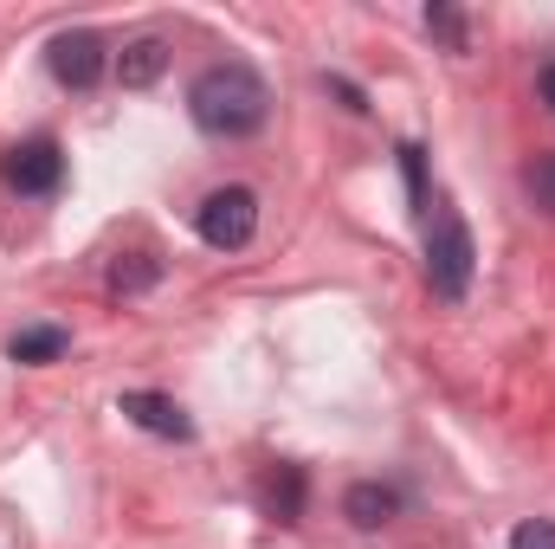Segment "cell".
Instances as JSON below:
<instances>
[{"instance_id": "6da1fadb", "label": "cell", "mask_w": 555, "mask_h": 549, "mask_svg": "<svg viewBox=\"0 0 555 549\" xmlns=\"http://www.w3.org/2000/svg\"><path fill=\"white\" fill-rule=\"evenodd\" d=\"M188 117L207 130V137H259L266 130V117H272V91H266V78L253 72V65H240V59H227V65H207L194 85H188Z\"/></svg>"}, {"instance_id": "7a4b0ae2", "label": "cell", "mask_w": 555, "mask_h": 549, "mask_svg": "<svg viewBox=\"0 0 555 549\" xmlns=\"http://www.w3.org/2000/svg\"><path fill=\"white\" fill-rule=\"evenodd\" d=\"M472 259H478L472 227H465L452 207H439V214L426 220V284H433L446 304H459V297L472 291Z\"/></svg>"}, {"instance_id": "3957f363", "label": "cell", "mask_w": 555, "mask_h": 549, "mask_svg": "<svg viewBox=\"0 0 555 549\" xmlns=\"http://www.w3.org/2000/svg\"><path fill=\"white\" fill-rule=\"evenodd\" d=\"M194 233H201L214 253L253 246V233H259V194H253V188H214V194L194 207Z\"/></svg>"}, {"instance_id": "277c9868", "label": "cell", "mask_w": 555, "mask_h": 549, "mask_svg": "<svg viewBox=\"0 0 555 549\" xmlns=\"http://www.w3.org/2000/svg\"><path fill=\"white\" fill-rule=\"evenodd\" d=\"M46 65H52V78H59L65 91H91V85L111 72V52H104V39H98L91 26H72V33H59V39L46 46Z\"/></svg>"}, {"instance_id": "5b68a950", "label": "cell", "mask_w": 555, "mask_h": 549, "mask_svg": "<svg viewBox=\"0 0 555 549\" xmlns=\"http://www.w3.org/2000/svg\"><path fill=\"white\" fill-rule=\"evenodd\" d=\"M7 181L20 194H52L65 181V149L52 137H33V142H20V149H7Z\"/></svg>"}, {"instance_id": "8992f818", "label": "cell", "mask_w": 555, "mask_h": 549, "mask_svg": "<svg viewBox=\"0 0 555 549\" xmlns=\"http://www.w3.org/2000/svg\"><path fill=\"white\" fill-rule=\"evenodd\" d=\"M117 413H130L142 433H155V439H194V420L181 413V401H175V395H155V388H130V395L117 401Z\"/></svg>"}, {"instance_id": "52a82bcc", "label": "cell", "mask_w": 555, "mask_h": 549, "mask_svg": "<svg viewBox=\"0 0 555 549\" xmlns=\"http://www.w3.org/2000/svg\"><path fill=\"white\" fill-rule=\"evenodd\" d=\"M395 511H401V491L382 485V478H362V485L343 491V518L356 531H382V524H395Z\"/></svg>"}, {"instance_id": "ba28073f", "label": "cell", "mask_w": 555, "mask_h": 549, "mask_svg": "<svg viewBox=\"0 0 555 549\" xmlns=\"http://www.w3.org/2000/svg\"><path fill=\"white\" fill-rule=\"evenodd\" d=\"M168 72V46L155 39V33H142L124 46V59H117V78H124V91H142V85H155Z\"/></svg>"}, {"instance_id": "9c48e42d", "label": "cell", "mask_w": 555, "mask_h": 549, "mask_svg": "<svg viewBox=\"0 0 555 549\" xmlns=\"http://www.w3.org/2000/svg\"><path fill=\"white\" fill-rule=\"evenodd\" d=\"M7 349H13V362H52V356L72 349V336H65L59 323H33V330H20Z\"/></svg>"}, {"instance_id": "30bf717a", "label": "cell", "mask_w": 555, "mask_h": 549, "mask_svg": "<svg viewBox=\"0 0 555 549\" xmlns=\"http://www.w3.org/2000/svg\"><path fill=\"white\" fill-rule=\"evenodd\" d=\"M266 505H272V518H278V524H297V511H304V472H297V465H284V472L272 478Z\"/></svg>"}, {"instance_id": "8fae6325", "label": "cell", "mask_w": 555, "mask_h": 549, "mask_svg": "<svg viewBox=\"0 0 555 549\" xmlns=\"http://www.w3.org/2000/svg\"><path fill=\"white\" fill-rule=\"evenodd\" d=\"M524 188H530V201H537L543 214H555V149H550V155H537V162L524 168Z\"/></svg>"}, {"instance_id": "7c38bea8", "label": "cell", "mask_w": 555, "mask_h": 549, "mask_svg": "<svg viewBox=\"0 0 555 549\" xmlns=\"http://www.w3.org/2000/svg\"><path fill=\"white\" fill-rule=\"evenodd\" d=\"M426 33L446 39L452 52H465V13H459V7H426Z\"/></svg>"}, {"instance_id": "4fadbf2b", "label": "cell", "mask_w": 555, "mask_h": 549, "mask_svg": "<svg viewBox=\"0 0 555 549\" xmlns=\"http://www.w3.org/2000/svg\"><path fill=\"white\" fill-rule=\"evenodd\" d=\"M149 284H155V266H149V259H117V266H111V291H149Z\"/></svg>"}, {"instance_id": "5bb4252c", "label": "cell", "mask_w": 555, "mask_h": 549, "mask_svg": "<svg viewBox=\"0 0 555 549\" xmlns=\"http://www.w3.org/2000/svg\"><path fill=\"white\" fill-rule=\"evenodd\" d=\"M511 549H555V524L550 518H524V524L511 531Z\"/></svg>"}, {"instance_id": "9a60e30c", "label": "cell", "mask_w": 555, "mask_h": 549, "mask_svg": "<svg viewBox=\"0 0 555 549\" xmlns=\"http://www.w3.org/2000/svg\"><path fill=\"white\" fill-rule=\"evenodd\" d=\"M543 104L555 111V65H543Z\"/></svg>"}]
</instances>
